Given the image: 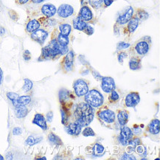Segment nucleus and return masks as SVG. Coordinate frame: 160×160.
<instances>
[{
	"mask_svg": "<svg viewBox=\"0 0 160 160\" xmlns=\"http://www.w3.org/2000/svg\"><path fill=\"white\" fill-rule=\"evenodd\" d=\"M160 132V122L157 118L153 119L151 122L145 127V131H143V135L148 137L153 141L158 140L159 138Z\"/></svg>",
	"mask_w": 160,
	"mask_h": 160,
	"instance_id": "nucleus-6",
	"label": "nucleus"
},
{
	"mask_svg": "<svg viewBox=\"0 0 160 160\" xmlns=\"http://www.w3.org/2000/svg\"><path fill=\"white\" fill-rule=\"evenodd\" d=\"M140 144H142V138H141V137L133 136V137L131 138L128 145L131 148H133L134 149H135V148H136L137 145H139Z\"/></svg>",
	"mask_w": 160,
	"mask_h": 160,
	"instance_id": "nucleus-36",
	"label": "nucleus"
},
{
	"mask_svg": "<svg viewBox=\"0 0 160 160\" xmlns=\"http://www.w3.org/2000/svg\"><path fill=\"white\" fill-rule=\"evenodd\" d=\"M78 16L87 23L89 24H94L98 22V19L94 16L93 12L92 11L91 8L87 5H83Z\"/></svg>",
	"mask_w": 160,
	"mask_h": 160,
	"instance_id": "nucleus-10",
	"label": "nucleus"
},
{
	"mask_svg": "<svg viewBox=\"0 0 160 160\" xmlns=\"http://www.w3.org/2000/svg\"><path fill=\"white\" fill-rule=\"evenodd\" d=\"M55 32V37H56V39L59 43V44L61 46H69V42H70V38L69 36H66L64 35L61 34L60 32L58 31L56 28H54Z\"/></svg>",
	"mask_w": 160,
	"mask_h": 160,
	"instance_id": "nucleus-26",
	"label": "nucleus"
},
{
	"mask_svg": "<svg viewBox=\"0 0 160 160\" xmlns=\"http://www.w3.org/2000/svg\"><path fill=\"white\" fill-rule=\"evenodd\" d=\"M142 58L141 57L131 55L129 59L128 66L131 70L137 71L142 68Z\"/></svg>",
	"mask_w": 160,
	"mask_h": 160,
	"instance_id": "nucleus-23",
	"label": "nucleus"
},
{
	"mask_svg": "<svg viewBox=\"0 0 160 160\" xmlns=\"http://www.w3.org/2000/svg\"><path fill=\"white\" fill-rule=\"evenodd\" d=\"M75 54L72 50H69L67 54L63 55L62 60L60 62V67L63 73L67 74L74 70V61Z\"/></svg>",
	"mask_w": 160,
	"mask_h": 160,
	"instance_id": "nucleus-7",
	"label": "nucleus"
},
{
	"mask_svg": "<svg viewBox=\"0 0 160 160\" xmlns=\"http://www.w3.org/2000/svg\"><path fill=\"white\" fill-rule=\"evenodd\" d=\"M75 100V94L67 89H63L59 92V102L61 106H65L72 109L74 106V100Z\"/></svg>",
	"mask_w": 160,
	"mask_h": 160,
	"instance_id": "nucleus-8",
	"label": "nucleus"
},
{
	"mask_svg": "<svg viewBox=\"0 0 160 160\" xmlns=\"http://www.w3.org/2000/svg\"><path fill=\"white\" fill-rule=\"evenodd\" d=\"M31 53H30V52L29 50H24V52L23 53V58L24 61H29L30 60H31Z\"/></svg>",
	"mask_w": 160,
	"mask_h": 160,
	"instance_id": "nucleus-48",
	"label": "nucleus"
},
{
	"mask_svg": "<svg viewBox=\"0 0 160 160\" xmlns=\"http://www.w3.org/2000/svg\"><path fill=\"white\" fill-rule=\"evenodd\" d=\"M117 56H118V62L120 63L121 65L123 64L124 61L128 57V54L126 51L125 50H120L118 52V54H117Z\"/></svg>",
	"mask_w": 160,
	"mask_h": 160,
	"instance_id": "nucleus-39",
	"label": "nucleus"
},
{
	"mask_svg": "<svg viewBox=\"0 0 160 160\" xmlns=\"http://www.w3.org/2000/svg\"><path fill=\"white\" fill-rule=\"evenodd\" d=\"M83 32L88 35V36H92V35L94 33V28H92L91 24H88L87 27H86L85 29H84Z\"/></svg>",
	"mask_w": 160,
	"mask_h": 160,
	"instance_id": "nucleus-46",
	"label": "nucleus"
},
{
	"mask_svg": "<svg viewBox=\"0 0 160 160\" xmlns=\"http://www.w3.org/2000/svg\"><path fill=\"white\" fill-rule=\"evenodd\" d=\"M30 102H31V97L30 95L19 96L17 100V106L16 107L19 106H28L30 103Z\"/></svg>",
	"mask_w": 160,
	"mask_h": 160,
	"instance_id": "nucleus-33",
	"label": "nucleus"
},
{
	"mask_svg": "<svg viewBox=\"0 0 160 160\" xmlns=\"http://www.w3.org/2000/svg\"><path fill=\"white\" fill-rule=\"evenodd\" d=\"M84 102L91 106L94 108H98L105 103L104 96L98 89V87L90 89L87 94L83 96Z\"/></svg>",
	"mask_w": 160,
	"mask_h": 160,
	"instance_id": "nucleus-4",
	"label": "nucleus"
},
{
	"mask_svg": "<svg viewBox=\"0 0 160 160\" xmlns=\"http://www.w3.org/2000/svg\"><path fill=\"white\" fill-rule=\"evenodd\" d=\"M151 45H152V39H151V36H142V38L137 40L134 44L129 47L127 52L131 56L136 55V56L143 58L151 50Z\"/></svg>",
	"mask_w": 160,
	"mask_h": 160,
	"instance_id": "nucleus-3",
	"label": "nucleus"
},
{
	"mask_svg": "<svg viewBox=\"0 0 160 160\" xmlns=\"http://www.w3.org/2000/svg\"><path fill=\"white\" fill-rule=\"evenodd\" d=\"M30 1H31L32 3L39 4V3L43 2H44V1H47V0H30Z\"/></svg>",
	"mask_w": 160,
	"mask_h": 160,
	"instance_id": "nucleus-54",
	"label": "nucleus"
},
{
	"mask_svg": "<svg viewBox=\"0 0 160 160\" xmlns=\"http://www.w3.org/2000/svg\"><path fill=\"white\" fill-rule=\"evenodd\" d=\"M119 159H122V160H133V159H137L136 157L134 155H133V153H127L125 150L122 151L120 157H118Z\"/></svg>",
	"mask_w": 160,
	"mask_h": 160,
	"instance_id": "nucleus-41",
	"label": "nucleus"
},
{
	"mask_svg": "<svg viewBox=\"0 0 160 160\" xmlns=\"http://www.w3.org/2000/svg\"><path fill=\"white\" fill-rule=\"evenodd\" d=\"M22 130L21 128L19 127H16L13 129V135H20L22 134Z\"/></svg>",
	"mask_w": 160,
	"mask_h": 160,
	"instance_id": "nucleus-51",
	"label": "nucleus"
},
{
	"mask_svg": "<svg viewBox=\"0 0 160 160\" xmlns=\"http://www.w3.org/2000/svg\"><path fill=\"white\" fill-rule=\"evenodd\" d=\"M133 136H134V134H133L131 128L126 126L121 127L120 134H119L118 137V144L120 146L125 148L128 145Z\"/></svg>",
	"mask_w": 160,
	"mask_h": 160,
	"instance_id": "nucleus-11",
	"label": "nucleus"
},
{
	"mask_svg": "<svg viewBox=\"0 0 160 160\" xmlns=\"http://www.w3.org/2000/svg\"><path fill=\"white\" fill-rule=\"evenodd\" d=\"M5 33V29L2 27H0V36H3Z\"/></svg>",
	"mask_w": 160,
	"mask_h": 160,
	"instance_id": "nucleus-55",
	"label": "nucleus"
},
{
	"mask_svg": "<svg viewBox=\"0 0 160 160\" xmlns=\"http://www.w3.org/2000/svg\"><path fill=\"white\" fill-rule=\"evenodd\" d=\"M114 0H102V6H104L105 8L109 7L114 2Z\"/></svg>",
	"mask_w": 160,
	"mask_h": 160,
	"instance_id": "nucleus-50",
	"label": "nucleus"
},
{
	"mask_svg": "<svg viewBox=\"0 0 160 160\" xmlns=\"http://www.w3.org/2000/svg\"><path fill=\"white\" fill-rule=\"evenodd\" d=\"M41 13L42 14L43 16H45V17L50 18L53 17L55 14H56L57 9L55 8V6L52 4L47 3L43 5L40 8Z\"/></svg>",
	"mask_w": 160,
	"mask_h": 160,
	"instance_id": "nucleus-21",
	"label": "nucleus"
},
{
	"mask_svg": "<svg viewBox=\"0 0 160 160\" xmlns=\"http://www.w3.org/2000/svg\"><path fill=\"white\" fill-rule=\"evenodd\" d=\"M87 67H88V68H89V70L91 71V73L92 74V75H93V77L95 78L96 81H101L102 76H101V75H100V74L98 72L97 70H95V69L92 68V67H90L89 65V66H87Z\"/></svg>",
	"mask_w": 160,
	"mask_h": 160,
	"instance_id": "nucleus-44",
	"label": "nucleus"
},
{
	"mask_svg": "<svg viewBox=\"0 0 160 160\" xmlns=\"http://www.w3.org/2000/svg\"><path fill=\"white\" fill-rule=\"evenodd\" d=\"M100 81H101V89L104 93L108 94L116 89L115 81L112 77H102Z\"/></svg>",
	"mask_w": 160,
	"mask_h": 160,
	"instance_id": "nucleus-17",
	"label": "nucleus"
},
{
	"mask_svg": "<svg viewBox=\"0 0 160 160\" xmlns=\"http://www.w3.org/2000/svg\"><path fill=\"white\" fill-rule=\"evenodd\" d=\"M42 139L43 138L41 137H36L34 136H29L25 140V144L29 145V146H32V145H36L37 143H39Z\"/></svg>",
	"mask_w": 160,
	"mask_h": 160,
	"instance_id": "nucleus-35",
	"label": "nucleus"
},
{
	"mask_svg": "<svg viewBox=\"0 0 160 160\" xmlns=\"http://www.w3.org/2000/svg\"><path fill=\"white\" fill-rule=\"evenodd\" d=\"M74 93L78 98L83 97L89 90V81L87 79L79 78L73 82Z\"/></svg>",
	"mask_w": 160,
	"mask_h": 160,
	"instance_id": "nucleus-9",
	"label": "nucleus"
},
{
	"mask_svg": "<svg viewBox=\"0 0 160 160\" xmlns=\"http://www.w3.org/2000/svg\"><path fill=\"white\" fill-rule=\"evenodd\" d=\"M48 139L50 142V144L53 145H56V146H60L63 145V142L61 139L59 137L58 135H56L52 131H50L48 135Z\"/></svg>",
	"mask_w": 160,
	"mask_h": 160,
	"instance_id": "nucleus-28",
	"label": "nucleus"
},
{
	"mask_svg": "<svg viewBox=\"0 0 160 160\" xmlns=\"http://www.w3.org/2000/svg\"><path fill=\"white\" fill-rule=\"evenodd\" d=\"M140 102V96L138 92H130L127 94L122 101L123 108H134Z\"/></svg>",
	"mask_w": 160,
	"mask_h": 160,
	"instance_id": "nucleus-12",
	"label": "nucleus"
},
{
	"mask_svg": "<svg viewBox=\"0 0 160 160\" xmlns=\"http://www.w3.org/2000/svg\"><path fill=\"white\" fill-rule=\"evenodd\" d=\"M120 95L118 93V92L116 89H114L109 93L108 94L107 96V102H105L107 106H112L115 105L116 103L120 101Z\"/></svg>",
	"mask_w": 160,
	"mask_h": 160,
	"instance_id": "nucleus-25",
	"label": "nucleus"
},
{
	"mask_svg": "<svg viewBox=\"0 0 160 160\" xmlns=\"http://www.w3.org/2000/svg\"><path fill=\"white\" fill-rule=\"evenodd\" d=\"M3 80H4L3 71H2V69L1 67H0V85H2V84Z\"/></svg>",
	"mask_w": 160,
	"mask_h": 160,
	"instance_id": "nucleus-53",
	"label": "nucleus"
},
{
	"mask_svg": "<svg viewBox=\"0 0 160 160\" xmlns=\"http://www.w3.org/2000/svg\"><path fill=\"white\" fill-rule=\"evenodd\" d=\"M95 114L98 120L102 126L106 128L114 130L116 128V114L114 111L110 109L108 106L104 103L103 105L98 108V110L95 112Z\"/></svg>",
	"mask_w": 160,
	"mask_h": 160,
	"instance_id": "nucleus-2",
	"label": "nucleus"
},
{
	"mask_svg": "<svg viewBox=\"0 0 160 160\" xmlns=\"http://www.w3.org/2000/svg\"><path fill=\"white\" fill-rule=\"evenodd\" d=\"M81 134L83 137H86L95 136V131H93V129L88 126L84 127V128L81 131Z\"/></svg>",
	"mask_w": 160,
	"mask_h": 160,
	"instance_id": "nucleus-42",
	"label": "nucleus"
},
{
	"mask_svg": "<svg viewBox=\"0 0 160 160\" xmlns=\"http://www.w3.org/2000/svg\"><path fill=\"white\" fill-rule=\"evenodd\" d=\"M134 15L137 16L139 22H143L149 18V14L143 8H136L134 9Z\"/></svg>",
	"mask_w": 160,
	"mask_h": 160,
	"instance_id": "nucleus-31",
	"label": "nucleus"
},
{
	"mask_svg": "<svg viewBox=\"0 0 160 160\" xmlns=\"http://www.w3.org/2000/svg\"><path fill=\"white\" fill-rule=\"evenodd\" d=\"M116 119L121 127L126 126L129 120V112L126 108H118L117 110Z\"/></svg>",
	"mask_w": 160,
	"mask_h": 160,
	"instance_id": "nucleus-19",
	"label": "nucleus"
},
{
	"mask_svg": "<svg viewBox=\"0 0 160 160\" xmlns=\"http://www.w3.org/2000/svg\"><path fill=\"white\" fill-rule=\"evenodd\" d=\"M30 0H16V2L18 4V5H25V4L28 3Z\"/></svg>",
	"mask_w": 160,
	"mask_h": 160,
	"instance_id": "nucleus-52",
	"label": "nucleus"
},
{
	"mask_svg": "<svg viewBox=\"0 0 160 160\" xmlns=\"http://www.w3.org/2000/svg\"><path fill=\"white\" fill-rule=\"evenodd\" d=\"M38 21L41 23V27H42V28L48 30V31L52 29H54L58 23V21L55 18L52 17L48 18L45 17V16H43V17L38 18Z\"/></svg>",
	"mask_w": 160,
	"mask_h": 160,
	"instance_id": "nucleus-18",
	"label": "nucleus"
},
{
	"mask_svg": "<svg viewBox=\"0 0 160 160\" xmlns=\"http://www.w3.org/2000/svg\"><path fill=\"white\" fill-rule=\"evenodd\" d=\"M4 159V157H2V156L0 155V160H3Z\"/></svg>",
	"mask_w": 160,
	"mask_h": 160,
	"instance_id": "nucleus-57",
	"label": "nucleus"
},
{
	"mask_svg": "<svg viewBox=\"0 0 160 160\" xmlns=\"http://www.w3.org/2000/svg\"><path fill=\"white\" fill-rule=\"evenodd\" d=\"M139 24H140V22L139 21L137 16L134 14V16L131 17V19L121 29L122 30V34L127 36V38L130 37L131 35L134 33L135 30L137 29Z\"/></svg>",
	"mask_w": 160,
	"mask_h": 160,
	"instance_id": "nucleus-13",
	"label": "nucleus"
},
{
	"mask_svg": "<svg viewBox=\"0 0 160 160\" xmlns=\"http://www.w3.org/2000/svg\"><path fill=\"white\" fill-rule=\"evenodd\" d=\"M41 28V23L38 21V19H36V18H32L28 21V23L26 24L25 30L28 34L32 33L36 30L39 29Z\"/></svg>",
	"mask_w": 160,
	"mask_h": 160,
	"instance_id": "nucleus-24",
	"label": "nucleus"
},
{
	"mask_svg": "<svg viewBox=\"0 0 160 160\" xmlns=\"http://www.w3.org/2000/svg\"><path fill=\"white\" fill-rule=\"evenodd\" d=\"M6 95H7L8 99L12 102L14 107H16V106H17V100L18 99V98H19V95H18V94L15 93V92H8V93L6 94Z\"/></svg>",
	"mask_w": 160,
	"mask_h": 160,
	"instance_id": "nucleus-40",
	"label": "nucleus"
},
{
	"mask_svg": "<svg viewBox=\"0 0 160 160\" xmlns=\"http://www.w3.org/2000/svg\"><path fill=\"white\" fill-rule=\"evenodd\" d=\"M8 14H9V16L11 17L12 20H13V21H17L18 18V15L15 11H13V10H9Z\"/></svg>",
	"mask_w": 160,
	"mask_h": 160,
	"instance_id": "nucleus-47",
	"label": "nucleus"
},
{
	"mask_svg": "<svg viewBox=\"0 0 160 160\" xmlns=\"http://www.w3.org/2000/svg\"><path fill=\"white\" fill-rule=\"evenodd\" d=\"M56 13L60 18H67L75 14V10L72 5L68 4H63L59 6Z\"/></svg>",
	"mask_w": 160,
	"mask_h": 160,
	"instance_id": "nucleus-16",
	"label": "nucleus"
},
{
	"mask_svg": "<svg viewBox=\"0 0 160 160\" xmlns=\"http://www.w3.org/2000/svg\"><path fill=\"white\" fill-rule=\"evenodd\" d=\"M131 46V44L129 43L125 42H118L117 44V50L118 51L120 50H125L126 49H128L129 47Z\"/></svg>",
	"mask_w": 160,
	"mask_h": 160,
	"instance_id": "nucleus-45",
	"label": "nucleus"
},
{
	"mask_svg": "<svg viewBox=\"0 0 160 160\" xmlns=\"http://www.w3.org/2000/svg\"><path fill=\"white\" fill-rule=\"evenodd\" d=\"M105 148L100 143L95 142L92 144L88 145L85 148V152L88 155L94 157H101L105 153Z\"/></svg>",
	"mask_w": 160,
	"mask_h": 160,
	"instance_id": "nucleus-14",
	"label": "nucleus"
},
{
	"mask_svg": "<svg viewBox=\"0 0 160 160\" xmlns=\"http://www.w3.org/2000/svg\"><path fill=\"white\" fill-rule=\"evenodd\" d=\"M135 152H136L141 158L145 159V157H146L147 156V148L142 143V144L137 145V146L135 148Z\"/></svg>",
	"mask_w": 160,
	"mask_h": 160,
	"instance_id": "nucleus-34",
	"label": "nucleus"
},
{
	"mask_svg": "<svg viewBox=\"0 0 160 160\" xmlns=\"http://www.w3.org/2000/svg\"><path fill=\"white\" fill-rule=\"evenodd\" d=\"M58 31L61 34L64 35L66 36H69L72 32V27L69 23H66V22H60L58 23V28H57Z\"/></svg>",
	"mask_w": 160,
	"mask_h": 160,
	"instance_id": "nucleus-27",
	"label": "nucleus"
},
{
	"mask_svg": "<svg viewBox=\"0 0 160 160\" xmlns=\"http://www.w3.org/2000/svg\"><path fill=\"white\" fill-rule=\"evenodd\" d=\"M72 24H73L74 29L79 30V31L83 32V30L86 28V27H87L88 23L81 19L78 16H77L76 18L73 19Z\"/></svg>",
	"mask_w": 160,
	"mask_h": 160,
	"instance_id": "nucleus-29",
	"label": "nucleus"
},
{
	"mask_svg": "<svg viewBox=\"0 0 160 160\" xmlns=\"http://www.w3.org/2000/svg\"><path fill=\"white\" fill-rule=\"evenodd\" d=\"M88 2L92 8L95 10H99L102 7V0H88Z\"/></svg>",
	"mask_w": 160,
	"mask_h": 160,
	"instance_id": "nucleus-43",
	"label": "nucleus"
},
{
	"mask_svg": "<svg viewBox=\"0 0 160 160\" xmlns=\"http://www.w3.org/2000/svg\"><path fill=\"white\" fill-rule=\"evenodd\" d=\"M38 61H49L51 60V55L50 52V49H49V47L47 45V46L44 47L42 50V54H41L40 57L38 59Z\"/></svg>",
	"mask_w": 160,
	"mask_h": 160,
	"instance_id": "nucleus-32",
	"label": "nucleus"
},
{
	"mask_svg": "<svg viewBox=\"0 0 160 160\" xmlns=\"http://www.w3.org/2000/svg\"><path fill=\"white\" fill-rule=\"evenodd\" d=\"M24 86L22 87V91L25 93H28V92H30L32 89V87H33V83L32 82L30 81V79L25 78L24 80Z\"/></svg>",
	"mask_w": 160,
	"mask_h": 160,
	"instance_id": "nucleus-38",
	"label": "nucleus"
},
{
	"mask_svg": "<svg viewBox=\"0 0 160 160\" xmlns=\"http://www.w3.org/2000/svg\"><path fill=\"white\" fill-rule=\"evenodd\" d=\"M86 1H87V0H81V5H83V3L85 2Z\"/></svg>",
	"mask_w": 160,
	"mask_h": 160,
	"instance_id": "nucleus-56",
	"label": "nucleus"
},
{
	"mask_svg": "<svg viewBox=\"0 0 160 160\" xmlns=\"http://www.w3.org/2000/svg\"><path fill=\"white\" fill-rule=\"evenodd\" d=\"M95 110L86 102H80L75 106L72 112V120L82 128L88 126L93 121Z\"/></svg>",
	"mask_w": 160,
	"mask_h": 160,
	"instance_id": "nucleus-1",
	"label": "nucleus"
},
{
	"mask_svg": "<svg viewBox=\"0 0 160 160\" xmlns=\"http://www.w3.org/2000/svg\"><path fill=\"white\" fill-rule=\"evenodd\" d=\"M82 127L75 122V121L72 120L69 122L67 126H65V129L67 133H68L69 135L74 137H78L79 136L80 134L81 133L82 131Z\"/></svg>",
	"mask_w": 160,
	"mask_h": 160,
	"instance_id": "nucleus-20",
	"label": "nucleus"
},
{
	"mask_svg": "<svg viewBox=\"0 0 160 160\" xmlns=\"http://www.w3.org/2000/svg\"><path fill=\"white\" fill-rule=\"evenodd\" d=\"M29 113V109L26 106H19L15 107V114L16 118L18 119H22L28 115Z\"/></svg>",
	"mask_w": 160,
	"mask_h": 160,
	"instance_id": "nucleus-30",
	"label": "nucleus"
},
{
	"mask_svg": "<svg viewBox=\"0 0 160 160\" xmlns=\"http://www.w3.org/2000/svg\"><path fill=\"white\" fill-rule=\"evenodd\" d=\"M144 126H142V124L138 125V124H134L132 128H131V131H132L133 134L134 136H139L141 137V135L143 134V130L142 128Z\"/></svg>",
	"mask_w": 160,
	"mask_h": 160,
	"instance_id": "nucleus-37",
	"label": "nucleus"
},
{
	"mask_svg": "<svg viewBox=\"0 0 160 160\" xmlns=\"http://www.w3.org/2000/svg\"><path fill=\"white\" fill-rule=\"evenodd\" d=\"M46 118L47 122H52V119H53V113L52 111H50V112H48V114H47V115H46V118Z\"/></svg>",
	"mask_w": 160,
	"mask_h": 160,
	"instance_id": "nucleus-49",
	"label": "nucleus"
},
{
	"mask_svg": "<svg viewBox=\"0 0 160 160\" xmlns=\"http://www.w3.org/2000/svg\"><path fill=\"white\" fill-rule=\"evenodd\" d=\"M32 123L40 127L44 131H47L48 128L46 118H45L44 115L40 114V113H37V114H35L33 120H32Z\"/></svg>",
	"mask_w": 160,
	"mask_h": 160,
	"instance_id": "nucleus-22",
	"label": "nucleus"
},
{
	"mask_svg": "<svg viewBox=\"0 0 160 160\" xmlns=\"http://www.w3.org/2000/svg\"><path fill=\"white\" fill-rule=\"evenodd\" d=\"M134 14V8L131 6H128V8L122 14L118 17L115 24L114 25V32L116 35H120V30L131 19Z\"/></svg>",
	"mask_w": 160,
	"mask_h": 160,
	"instance_id": "nucleus-5",
	"label": "nucleus"
},
{
	"mask_svg": "<svg viewBox=\"0 0 160 160\" xmlns=\"http://www.w3.org/2000/svg\"><path fill=\"white\" fill-rule=\"evenodd\" d=\"M30 36L33 42L43 45L49 36V31L44 29V28H39V29L36 30V31L30 33Z\"/></svg>",
	"mask_w": 160,
	"mask_h": 160,
	"instance_id": "nucleus-15",
	"label": "nucleus"
}]
</instances>
